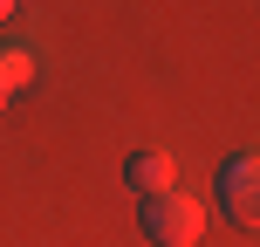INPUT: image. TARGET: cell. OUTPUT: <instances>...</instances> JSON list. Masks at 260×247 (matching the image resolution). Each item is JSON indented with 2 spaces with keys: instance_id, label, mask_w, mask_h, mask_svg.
I'll use <instances>...</instances> for the list:
<instances>
[{
  "instance_id": "6da1fadb",
  "label": "cell",
  "mask_w": 260,
  "mask_h": 247,
  "mask_svg": "<svg viewBox=\"0 0 260 247\" xmlns=\"http://www.w3.org/2000/svg\"><path fill=\"white\" fill-rule=\"evenodd\" d=\"M137 227L151 247H192L199 234H206V206H199L192 193H157L137 206Z\"/></svg>"
},
{
  "instance_id": "7a4b0ae2",
  "label": "cell",
  "mask_w": 260,
  "mask_h": 247,
  "mask_svg": "<svg viewBox=\"0 0 260 247\" xmlns=\"http://www.w3.org/2000/svg\"><path fill=\"white\" fill-rule=\"evenodd\" d=\"M212 193H219V213L233 227H253V213H260V158L253 151H233L219 165V179H212Z\"/></svg>"
},
{
  "instance_id": "3957f363",
  "label": "cell",
  "mask_w": 260,
  "mask_h": 247,
  "mask_svg": "<svg viewBox=\"0 0 260 247\" xmlns=\"http://www.w3.org/2000/svg\"><path fill=\"white\" fill-rule=\"evenodd\" d=\"M123 185H130L137 199L178 193V165H171V151H130V158H123Z\"/></svg>"
},
{
  "instance_id": "277c9868",
  "label": "cell",
  "mask_w": 260,
  "mask_h": 247,
  "mask_svg": "<svg viewBox=\"0 0 260 247\" xmlns=\"http://www.w3.org/2000/svg\"><path fill=\"white\" fill-rule=\"evenodd\" d=\"M27 83H35V55L27 48H0V90H27Z\"/></svg>"
},
{
  "instance_id": "5b68a950",
  "label": "cell",
  "mask_w": 260,
  "mask_h": 247,
  "mask_svg": "<svg viewBox=\"0 0 260 247\" xmlns=\"http://www.w3.org/2000/svg\"><path fill=\"white\" fill-rule=\"evenodd\" d=\"M7 14H14V0H0V21H7Z\"/></svg>"
},
{
  "instance_id": "8992f818",
  "label": "cell",
  "mask_w": 260,
  "mask_h": 247,
  "mask_svg": "<svg viewBox=\"0 0 260 247\" xmlns=\"http://www.w3.org/2000/svg\"><path fill=\"white\" fill-rule=\"evenodd\" d=\"M0 103H7V90H0Z\"/></svg>"
}]
</instances>
